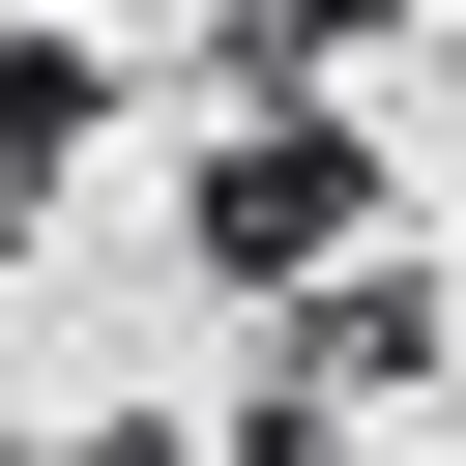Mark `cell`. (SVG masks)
Listing matches in <instances>:
<instances>
[{
	"instance_id": "2",
	"label": "cell",
	"mask_w": 466,
	"mask_h": 466,
	"mask_svg": "<svg viewBox=\"0 0 466 466\" xmlns=\"http://www.w3.org/2000/svg\"><path fill=\"white\" fill-rule=\"evenodd\" d=\"M58 466H175V408H116V437H58Z\"/></svg>"
},
{
	"instance_id": "3",
	"label": "cell",
	"mask_w": 466,
	"mask_h": 466,
	"mask_svg": "<svg viewBox=\"0 0 466 466\" xmlns=\"http://www.w3.org/2000/svg\"><path fill=\"white\" fill-rule=\"evenodd\" d=\"M0 466H29V437H0Z\"/></svg>"
},
{
	"instance_id": "1",
	"label": "cell",
	"mask_w": 466,
	"mask_h": 466,
	"mask_svg": "<svg viewBox=\"0 0 466 466\" xmlns=\"http://www.w3.org/2000/svg\"><path fill=\"white\" fill-rule=\"evenodd\" d=\"M320 262H379V175H350V116H233L204 146V291H320Z\"/></svg>"
}]
</instances>
